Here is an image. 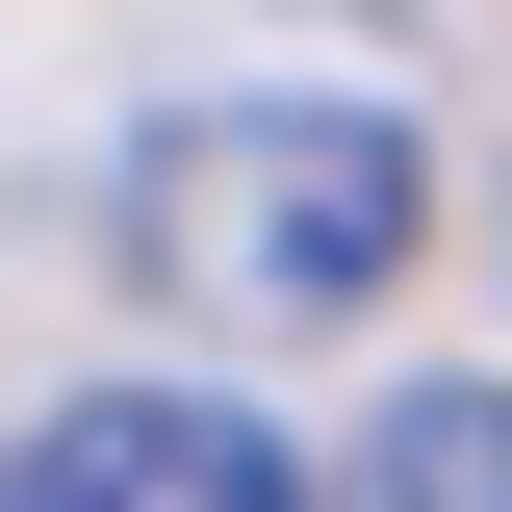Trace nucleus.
<instances>
[{
    "instance_id": "nucleus-1",
    "label": "nucleus",
    "mask_w": 512,
    "mask_h": 512,
    "mask_svg": "<svg viewBox=\"0 0 512 512\" xmlns=\"http://www.w3.org/2000/svg\"><path fill=\"white\" fill-rule=\"evenodd\" d=\"M410 231H436V154H410V103H333V77L180 103L128 154V282L180 333H333L410 282Z\"/></svg>"
},
{
    "instance_id": "nucleus-2",
    "label": "nucleus",
    "mask_w": 512,
    "mask_h": 512,
    "mask_svg": "<svg viewBox=\"0 0 512 512\" xmlns=\"http://www.w3.org/2000/svg\"><path fill=\"white\" fill-rule=\"evenodd\" d=\"M0 512H308V461L256 410H205V384H77L52 436L0 461Z\"/></svg>"
},
{
    "instance_id": "nucleus-3",
    "label": "nucleus",
    "mask_w": 512,
    "mask_h": 512,
    "mask_svg": "<svg viewBox=\"0 0 512 512\" xmlns=\"http://www.w3.org/2000/svg\"><path fill=\"white\" fill-rule=\"evenodd\" d=\"M333 512H512V384H384Z\"/></svg>"
}]
</instances>
